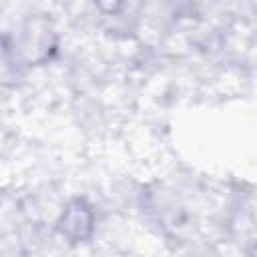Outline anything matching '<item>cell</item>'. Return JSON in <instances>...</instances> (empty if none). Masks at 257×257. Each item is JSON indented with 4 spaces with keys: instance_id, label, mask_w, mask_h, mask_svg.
I'll list each match as a JSON object with an SVG mask.
<instances>
[{
    "instance_id": "cell-1",
    "label": "cell",
    "mask_w": 257,
    "mask_h": 257,
    "mask_svg": "<svg viewBox=\"0 0 257 257\" xmlns=\"http://www.w3.org/2000/svg\"><path fill=\"white\" fill-rule=\"evenodd\" d=\"M90 229H92V215L80 201H74L60 217V231L74 241L88 237Z\"/></svg>"
}]
</instances>
